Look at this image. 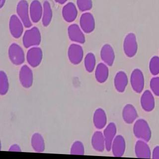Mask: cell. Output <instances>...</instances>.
Masks as SVG:
<instances>
[{"label": "cell", "mask_w": 159, "mask_h": 159, "mask_svg": "<svg viewBox=\"0 0 159 159\" xmlns=\"http://www.w3.org/2000/svg\"><path fill=\"white\" fill-rule=\"evenodd\" d=\"M70 154L77 155H84V147L82 142L79 141L75 142L71 146Z\"/></svg>", "instance_id": "29"}, {"label": "cell", "mask_w": 159, "mask_h": 159, "mask_svg": "<svg viewBox=\"0 0 159 159\" xmlns=\"http://www.w3.org/2000/svg\"><path fill=\"white\" fill-rule=\"evenodd\" d=\"M101 57L104 63L109 66H111L114 63L115 53L113 48L111 45H104L101 50Z\"/></svg>", "instance_id": "18"}, {"label": "cell", "mask_w": 159, "mask_h": 159, "mask_svg": "<svg viewBox=\"0 0 159 159\" xmlns=\"http://www.w3.org/2000/svg\"><path fill=\"white\" fill-rule=\"evenodd\" d=\"M109 76V69L106 64L100 63L97 65L95 70V78L99 83H103L107 81Z\"/></svg>", "instance_id": "24"}, {"label": "cell", "mask_w": 159, "mask_h": 159, "mask_svg": "<svg viewBox=\"0 0 159 159\" xmlns=\"http://www.w3.org/2000/svg\"><path fill=\"white\" fill-rule=\"evenodd\" d=\"M69 37L71 41L78 43L83 44L86 41L84 31L77 24H72L68 29Z\"/></svg>", "instance_id": "12"}, {"label": "cell", "mask_w": 159, "mask_h": 159, "mask_svg": "<svg viewBox=\"0 0 159 159\" xmlns=\"http://www.w3.org/2000/svg\"><path fill=\"white\" fill-rule=\"evenodd\" d=\"M149 70L151 73L156 76L159 74V57L154 56L152 58L149 63Z\"/></svg>", "instance_id": "30"}, {"label": "cell", "mask_w": 159, "mask_h": 159, "mask_svg": "<svg viewBox=\"0 0 159 159\" xmlns=\"http://www.w3.org/2000/svg\"><path fill=\"white\" fill-rule=\"evenodd\" d=\"M30 16L31 21L37 23L42 19L43 6L39 0H34L30 6Z\"/></svg>", "instance_id": "15"}, {"label": "cell", "mask_w": 159, "mask_h": 159, "mask_svg": "<svg viewBox=\"0 0 159 159\" xmlns=\"http://www.w3.org/2000/svg\"><path fill=\"white\" fill-rule=\"evenodd\" d=\"M24 25L19 16L13 15L11 16L9 21L10 33L15 39H19L24 32Z\"/></svg>", "instance_id": "8"}, {"label": "cell", "mask_w": 159, "mask_h": 159, "mask_svg": "<svg viewBox=\"0 0 159 159\" xmlns=\"http://www.w3.org/2000/svg\"><path fill=\"white\" fill-rule=\"evenodd\" d=\"M53 17V11L51 5L47 1H45L43 5V13H42V23L44 26H48L52 21Z\"/></svg>", "instance_id": "26"}, {"label": "cell", "mask_w": 159, "mask_h": 159, "mask_svg": "<svg viewBox=\"0 0 159 159\" xmlns=\"http://www.w3.org/2000/svg\"><path fill=\"white\" fill-rule=\"evenodd\" d=\"M41 41V33L37 27L26 30L22 37V43L26 48L39 46Z\"/></svg>", "instance_id": "2"}, {"label": "cell", "mask_w": 159, "mask_h": 159, "mask_svg": "<svg viewBox=\"0 0 159 159\" xmlns=\"http://www.w3.org/2000/svg\"><path fill=\"white\" fill-rule=\"evenodd\" d=\"M150 86L154 94L159 97V77H154L152 79L150 83Z\"/></svg>", "instance_id": "32"}, {"label": "cell", "mask_w": 159, "mask_h": 159, "mask_svg": "<svg viewBox=\"0 0 159 159\" xmlns=\"http://www.w3.org/2000/svg\"><path fill=\"white\" fill-rule=\"evenodd\" d=\"M124 53L129 58L135 56L138 51V43L136 36L133 33H129L124 39L123 42Z\"/></svg>", "instance_id": "5"}, {"label": "cell", "mask_w": 159, "mask_h": 159, "mask_svg": "<svg viewBox=\"0 0 159 159\" xmlns=\"http://www.w3.org/2000/svg\"><path fill=\"white\" fill-rule=\"evenodd\" d=\"M80 25L84 33H92L96 26V22L93 15L88 12L82 14L80 20Z\"/></svg>", "instance_id": "11"}, {"label": "cell", "mask_w": 159, "mask_h": 159, "mask_svg": "<svg viewBox=\"0 0 159 159\" xmlns=\"http://www.w3.org/2000/svg\"><path fill=\"white\" fill-rule=\"evenodd\" d=\"M92 145L95 150L102 152L106 149V142L103 133L101 131L94 132L92 138Z\"/></svg>", "instance_id": "23"}, {"label": "cell", "mask_w": 159, "mask_h": 159, "mask_svg": "<svg viewBox=\"0 0 159 159\" xmlns=\"http://www.w3.org/2000/svg\"><path fill=\"white\" fill-rule=\"evenodd\" d=\"M10 152H21V149L17 144H14L10 147L9 150Z\"/></svg>", "instance_id": "34"}, {"label": "cell", "mask_w": 159, "mask_h": 159, "mask_svg": "<svg viewBox=\"0 0 159 159\" xmlns=\"http://www.w3.org/2000/svg\"><path fill=\"white\" fill-rule=\"evenodd\" d=\"M116 126L113 122L109 123L104 129L103 136L106 142V149L108 152L111 149L112 144L116 137Z\"/></svg>", "instance_id": "13"}, {"label": "cell", "mask_w": 159, "mask_h": 159, "mask_svg": "<svg viewBox=\"0 0 159 159\" xmlns=\"http://www.w3.org/2000/svg\"><path fill=\"white\" fill-rule=\"evenodd\" d=\"M77 7L81 11H88L93 7L92 0H77Z\"/></svg>", "instance_id": "31"}, {"label": "cell", "mask_w": 159, "mask_h": 159, "mask_svg": "<svg viewBox=\"0 0 159 159\" xmlns=\"http://www.w3.org/2000/svg\"><path fill=\"white\" fill-rule=\"evenodd\" d=\"M135 153L137 158L150 159L151 158V152L146 142L140 140L137 141L135 146Z\"/></svg>", "instance_id": "19"}, {"label": "cell", "mask_w": 159, "mask_h": 159, "mask_svg": "<svg viewBox=\"0 0 159 159\" xmlns=\"http://www.w3.org/2000/svg\"><path fill=\"white\" fill-rule=\"evenodd\" d=\"M138 115L135 107L131 104H127L122 111V117L125 123H133L138 117Z\"/></svg>", "instance_id": "21"}, {"label": "cell", "mask_w": 159, "mask_h": 159, "mask_svg": "<svg viewBox=\"0 0 159 159\" xmlns=\"http://www.w3.org/2000/svg\"><path fill=\"white\" fill-rule=\"evenodd\" d=\"M141 106L144 111L150 112L155 107V101L154 96L150 91L146 90L143 93L141 97Z\"/></svg>", "instance_id": "16"}, {"label": "cell", "mask_w": 159, "mask_h": 159, "mask_svg": "<svg viewBox=\"0 0 159 159\" xmlns=\"http://www.w3.org/2000/svg\"><path fill=\"white\" fill-rule=\"evenodd\" d=\"M134 135L142 140L148 142L150 140L152 132L148 122L143 119H139L134 123L133 126Z\"/></svg>", "instance_id": "1"}, {"label": "cell", "mask_w": 159, "mask_h": 159, "mask_svg": "<svg viewBox=\"0 0 159 159\" xmlns=\"http://www.w3.org/2000/svg\"><path fill=\"white\" fill-rule=\"evenodd\" d=\"M128 83V78L126 74L123 71L117 72L114 77L115 88L119 93H123Z\"/></svg>", "instance_id": "20"}, {"label": "cell", "mask_w": 159, "mask_h": 159, "mask_svg": "<svg viewBox=\"0 0 159 159\" xmlns=\"http://www.w3.org/2000/svg\"><path fill=\"white\" fill-rule=\"evenodd\" d=\"M19 79L22 87L30 88L33 84L34 74L32 70L26 65L21 67L19 72Z\"/></svg>", "instance_id": "10"}, {"label": "cell", "mask_w": 159, "mask_h": 159, "mask_svg": "<svg viewBox=\"0 0 159 159\" xmlns=\"http://www.w3.org/2000/svg\"><path fill=\"white\" fill-rule=\"evenodd\" d=\"M94 126L98 129H103L107 123V116L106 112L101 108H98L94 111L93 116Z\"/></svg>", "instance_id": "22"}, {"label": "cell", "mask_w": 159, "mask_h": 159, "mask_svg": "<svg viewBox=\"0 0 159 159\" xmlns=\"http://www.w3.org/2000/svg\"><path fill=\"white\" fill-rule=\"evenodd\" d=\"M68 56L71 63L74 65L79 64L83 59V47L78 44L70 45L68 51Z\"/></svg>", "instance_id": "9"}, {"label": "cell", "mask_w": 159, "mask_h": 159, "mask_svg": "<svg viewBox=\"0 0 159 159\" xmlns=\"http://www.w3.org/2000/svg\"><path fill=\"white\" fill-rule=\"evenodd\" d=\"M130 83L132 88L137 93H141L145 86V79L141 70L139 69H134L130 77Z\"/></svg>", "instance_id": "6"}, {"label": "cell", "mask_w": 159, "mask_h": 159, "mask_svg": "<svg viewBox=\"0 0 159 159\" xmlns=\"http://www.w3.org/2000/svg\"><path fill=\"white\" fill-rule=\"evenodd\" d=\"M17 16L21 20L24 26L30 28L32 26V21L30 16V7L26 0H20L16 6Z\"/></svg>", "instance_id": "3"}, {"label": "cell", "mask_w": 159, "mask_h": 159, "mask_svg": "<svg viewBox=\"0 0 159 159\" xmlns=\"http://www.w3.org/2000/svg\"><path fill=\"white\" fill-rule=\"evenodd\" d=\"M54 1L58 4L63 5V4H64L65 2H67L68 0H54Z\"/></svg>", "instance_id": "35"}, {"label": "cell", "mask_w": 159, "mask_h": 159, "mask_svg": "<svg viewBox=\"0 0 159 159\" xmlns=\"http://www.w3.org/2000/svg\"><path fill=\"white\" fill-rule=\"evenodd\" d=\"M6 1V0H0V8L1 9L4 7Z\"/></svg>", "instance_id": "36"}, {"label": "cell", "mask_w": 159, "mask_h": 159, "mask_svg": "<svg viewBox=\"0 0 159 159\" xmlns=\"http://www.w3.org/2000/svg\"><path fill=\"white\" fill-rule=\"evenodd\" d=\"M126 149V142L124 137L120 135L116 136L114 138L111 146L113 156L116 157H122Z\"/></svg>", "instance_id": "14"}, {"label": "cell", "mask_w": 159, "mask_h": 159, "mask_svg": "<svg viewBox=\"0 0 159 159\" xmlns=\"http://www.w3.org/2000/svg\"><path fill=\"white\" fill-rule=\"evenodd\" d=\"M84 67L89 73L93 72L96 65V57L93 53H89L86 55L84 59Z\"/></svg>", "instance_id": "27"}, {"label": "cell", "mask_w": 159, "mask_h": 159, "mask_svg": "<svg viewBox=\"0 0 159 159\" xmlns=\"http://www.w3.org/2000/svg\"><path fill=\"white\" fill-rule=\"evenodd\" d=\"M9 58L13 64L19 66L25 61V54L24 50L19 44L16 43L10 45L8 51Z\"/></svg>", "instance_id": "4"}, {"label": "cell", "mask_w": 159, "mask_h": 159, "mask_svg": "<svg viewBox=\"0 0 159 159\" xmlns=\"http://www.w3.org/2000/svg\"><path fill=\"white\" fill-rule=\"evenodd\" d=\"M9 89V80L7 75L4 71L0 72V94L4 96L7 93Z\"/></svg>", "instance_id": "28"}, {"label": "cell", "mask_w": 159, "mask_h": 159, "mask_svg": "<svg viewBox=\"0 0 159 159\" xmlns=\"http://www.w3.org/2000/svg\"><path fill=\"white\" fill-rule=\"evenodd\" d=\"M43 52L40 47H31L27 51L26 60L30 66L33 68L38 67L42 62Z\"/></svg>", "instance_id": "7"}, {"label": "cell", "mask_w": 159, "mask_h": 159, "mask_svg": "<svg viewBox=\"0 0 159 159\" xmlns=\"http://www.w3.org/2000/svg\"><path fill=\"white\" fill-rule=\"evenodd\" d=\"M31 145L32 148L37 153H42L45 150L44 140L41 134L35 133L31 137Z\"/></svg>", "instance_id": "25"}, {"label": "cell", "mask_w": 159, "mask_h": 159, "mask_svg": "<svg viewBox=\"0 0 159 159\" xmlns=\"http://www.w3.org/2000/svg\"><path fill=\"white\" fill-rule=\"evenodd\" d=\"M152 158L159 159V146L155 147L152 153Z\"/></svg>", "instance_id": "33"}, {"label": "cell", "mask_w": 159, "mask_h": 159, "mask_svg": "<svg viewBox=\"0 0 159 159\" xmlns=\"http://www.w3.org/2000/svg\"><path fill=\"white\" fill-rule=\"evenodd\" d=\"M62 16L64 20L68 22H72L78 16V10L73 2L67 3L62 9Z\"/></svg>", "instance_id": "17"}]
</instances>
